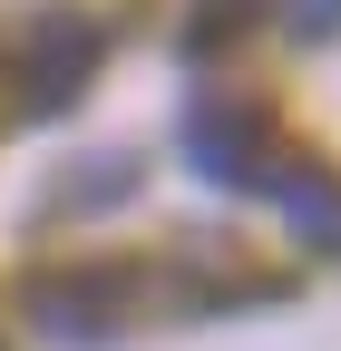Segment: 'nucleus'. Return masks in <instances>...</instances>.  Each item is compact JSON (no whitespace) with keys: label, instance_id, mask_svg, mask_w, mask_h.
Wrapping results in <instances>:
<instances>
[{"label":"nucleus","instance_id":"1","mask_svg":"<svg viewBox=\"0 0 341 351\" xmlns=\"http://www.w3.org/2000/svg\"><path fill=\"white\" fill-rule=\"evenodd\" d=\"M186 166L205 186H225V195H273L292 147H283V127H273V108L253 88H195L186 98Z\"/></svg>","mask_w":341,"mask_h":351},{"label":"nucleus","instance_id":"2","mask_svg":"<svg viewBox=\"0 0 341 351\" xmlns=\"http://www.w3.org/2000/svg\"><path fill=\"white\" fill-rule=\"evenodd\" d=\"M147 293H156L147 263H98V254H78V263H39V274L20 283L29 322L49 332V341H117L127 322H137Z\"/></svg>","mask_w":341,"mask_h":351},{"label":"nucleus","instance_id":"3","mask_svg":"<svg viewBox=\"0 0 341 351\" xmlns=\"http://www.w3.org/2000/svg\"><path fill=\"white\" fill-rule=\"evenodd\" d=\"M108 59V29L88 10H68V0H49V10L10 20V78H20V117H68L78 98H88V78Z\"/></svg>","mask_w":341,"mask_h":351},{"label":"nucleus","instance_id":"4","mask_svg":"<svg viewBox=\"0 0 341 351\" xmlns=\"http://www.w3.org/2000/svg\"><path fill=\"white\" fill-rule=\"evenodd\" d=\"M264 205L292 225V244H303V254H331V244H341V176H331L322 156L292 147V166L273 176V195H264Z\"/></svg>","mask_w":341,"mask_h":351},{"label":"nucleus","instance_id":"5","mask_svg":"<svg viewBox=\"0 0 341 351\" xmlns=\"http://www.w3.org/2000/svg\"><path fill=\"white\" fill-rule=\"evenodd\" d=\"M253 20V0H195V20H186V49L205 59V49H225V39Z\"/></svg>","mask_w":341,"mask_h":351},{"label":"nucleus","instance_id":"6","mask_svg":"<svg viewBox=\"0 0 341 351\" xmlns=\"http://www.w3.org/2000/svg\"><path fill=\"white\" fill-rule=\"evenodd\" d=\"M253 10H273L292 39H341V0H253Z\"/></svg>","mask_w":341,"mask_h":351}]
</instances>
